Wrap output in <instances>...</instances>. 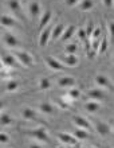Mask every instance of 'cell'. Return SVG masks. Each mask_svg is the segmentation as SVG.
Segmentation results:
<instances>
[{"mask_svg":"<svg viewBox=\"0 0 114 148\" xmlns=\"http://www.w3.org/2000/svg\"><path fill=\"white\" fill-rule=\"evenodd\" d=\"M14 57L16 58V61L19 62L20 66H24V67H34L35 65V61H34V57H32L28 51H24V50H15L14 53Z\"/></svg>","mask_w":114,"mask_h":148,"instance_id":"6da1fadb","label":"cell"},{"mask_svg":"<svg viewBox=\"0 0 114 148\" xmlns=\"http://www.w3.org/2000/svg\"><path fill=\"white\" fill-rule=\"evenodd\" d=\"M26 135L36 139V141H42V143H47V144L51 143L50 136H48V133H47V129L44 128V127H38V128L32 129V131H28V132H26Z\"/></svg>","mask_w":114,"mask_h":148,"instance_id":"7a4b0ae2","label":"cell"},{"mask_svg":"<svg viewBox=\"0 0 114 148\" xmlns=\"http://www.w3.org/2000/svg\"><path fill=\"white\" fill-rule=\"evenodd\" d=\"M7 5L8 8L11 10V12L15 15V19L16 20H20V22H26V16H24V11H23V7L20 4L19 0H8L7 1Z\"/></svg>","mask_w":114,"mask_h":148,"instance_id":"3957f363","label":"cell"},{"mask_svg":"<svg viewBox=\"0 0 114 148\" xmlns=\"http://www.w3.org/2000/svg\"><path fill=\"white\" fill-rule=\"evenodd\" d=\"M71 120L74 123V125L77 128H81V129H85L87 132H91L93 131V125L89 120H87L85 116H79V114H74L71 117Z\"/></svg>","mask_w":114,"mask_h":148,"instance_id":"277c9868","label":"cell"},{"mask_svg":"<svg viewBox=\"0 0 114 148\" xmlns=\"http://www.w3.org/2000/svg\"><path fill=\"white\" fill-rule=\"evenodd\" d=\"M0 26L5 28H20L19 22L11 15H0Z\"/></svg>","mask_w":114,"mask_h":148,"instance_id":"5b68a950","label":"cell"},{"mask_svg":"<svg viewBox=\"0 0 114 148\" xmlns=\"http://www.w3.org/2000/svg\"><path fill=\"white\" fill-rule=\"evenodd\" d=\"M1 40H3L4 45H5L7 47H10V49H15V47L19 46V39L10 31H4L3 32Z\"/></svg>","mask_w":114,"mask_h":148,"instance_id":"8992f818","label":"cell"},{"mask_svg":"<svg viewBox=\"0 0 114 148\" xmlns=\"http://www.w3.org/2000/svg\"><path fill=\"white\" fill-rule=\"evenodd\" d=\"M0 61L3 63V66H7V67H19L20 66L19 62L14 57V54H11V53H1L0 54Z\"/></svg>","mask_w":114,"mask_h":148,"instance_id":"52a82bcc","label":"cell"},{"mask_svg":"<svg viewBox=\"0 0 114 148\" xmlns=\"http://www.w3.org/2000/svg\"><path fill=\"white\" fill-rule=\"evenodd\" d=\"M28 12H30V16H31L32 20H38L39 19L40 14H42V5L38 0H31L30 4H28Z\"/></svg>","mask_w":114,"mask_h":148,"instance_id":"ba28073f","label":"cell"},{"mask_svg":"<svg viewBox=\"0 0 114 148\" xmlns=\"http://www.w3.org/2000/svg\"><path fill=\"white\" fill-rule=\"evenodd\" d=\"M44 62L47 63V66L50 67V69H52V70H55V71H63L66 69V66H64L58 58L51 57V55H47V57L44 58Z\"/></svg>","mask_w":114,"mask_h":148,"instance_id":"9c48e42d","label":"cell"},{"mask_svg":"<svg viewBox=\"0 0 114 148\" xmlns=\"http://www.w3.org/2000/svg\"><path fill=\"white\" fill-rule=\"evenodd\" d=\"M95 85H98V88L101 89H107V90H113V84L109 79V77L103 75V74H97L94 78Z\"/></svg>","mask_w":114,"mask_h":148,"instance_id":"30bf717a","label":"cell"},{"mask_svg":"<svg viewBox=\"0 0 114 148\" xmlns=\"http://www.w3.org/2000/svg\"><path fill=\"white\" fill-rule=\"evenodd\" d=\"M86 96L90 100H93V101H105L106 100V93L103 92V89H101V88H95V89H90L87 90Z\"/></svg>","mask_w":114,"mask_h":148,"instance_id":"8fae6325","label":"cell"},{"mask_svg":"<svg viewBox=\"0 0 114 148\" xmlns=\"http://www.w3.org/2000/svg\"><path fill=\"white\" fill-rule=\"evenodd\" d=\"M22 117L27 121H40L39 113L34 108H30V106H26L24 109H22Z\"/></svg>","mask_w":114,"mask_h":148,"instance_id":"7c38bea8","label":"cell"},{"mask_svg":"<svg viewBox=\"0 0 114 148\" xmlns=\"http://www.w3.org/2000/svg\"><path fill=\"white\" fill-rule=\"evenodd\" d=\"M111 128H113V127H111L110 124L105 123V121H95L94 127H93V129H95L101 136H107V135H110Z\"/></svg>","mask_w":114,"mask_h":148,"instance_id":"4fadbf2b","label":"cell"},{"mask_svg":"<svg viewBox=\"0 0 114 148\" xmlns=\"http://www.w3.org/2000/svg\"><path fill=\"white\" fill-rule=\"evenodd\" d=\"M56 136H58V139L62 141L63 144H67V145H70V147H75V145H78V143H79V141L74 137V135H70V133L58 132Z\"/></svg>","mask_w":114,"mask_h":148,"instance_id":"5bb4252c","label":"cell"},{"mask_svg":"<svg viewBox=\"0 0 114 148\" xmlns=\"http://www.w3.org/2000/svg\"><path fill=\"white\" fill-rule=\"evenodd\" d=\"M52 20V11L51 10H47V11H44L42 15L39 16V26H38V28H39V31H42V30H44V28L48 26V23Z\"/></svg>","mask_w":114,"mask_h":148,"instance_id":"9a60e30c","label":"cell"},{"mask_svg":"<svg viewBox=\"0 0 114 148\" xmlns=\"http://www.w3.org/2000/svg\"><path fill=\"white\" fill-rule=\"evenodd\" d=\"M38 109H39L40 113H43V114H46V116H52V114H55V112H56L55 106L48 101L40 102L39 106H38Z\"/></svg>","mask_w":114,"mask_h":148,"instance_id":"2e32d148","label":"cell"},{"mask_svg":"<svg viewBox=\"0 0 114 148\" xmlns=\"http://www.w3.org/2000/svg\"><path fill=\"white\" fill-rule=\"evenodd\" d=\"M50 36H51V28L46 27L44 30L40 31V35H39V46L42 49L47 47L48 42H50Z\"/></svg>","mask_w":114,"mask_h":148,"instance_id":"e0dca14e","label":"cell"},{"mask_svg":"<svg viewBox=\"0 0 114 148\" xmlns=\"http://www.w3.org/2000/svg\"><path fill=\"white\" fill-rule=\"evenodd\" d=\"M64 24L63 23H58L56 26H54V27L51 28V36H50V40H52V42H56V40H59V38L62 36L63 31H64Z\"/></svg>","mask_w":114,"mask_h":148,"instance_id":"ac0fdd59","label":"cell"},{"mask_svg":"<svg viewBox=\"0 0 114 148\" xmlns=\"http://www.w3.org/2000/svg\"><path fill=\"white\" fill-rule=\"evenodd\" d=\"M75 85V78L71 77V75H64V77H60L58 79V86L59 88H74Z\"/></svg>","mask_w":114,"mask_h":148,"instance_id":"d6986e66","label":"cell"},{"mask_svg":"<svg viewBox=\"0 0 114 148\" xmlns=\"http://www.w3.org/2000/svg\"><path fill=\"white\" fill-rule=\"evenodd\" d=\"M79 63V58L77 54H66L63 57V65L69 67H77Z\"/></svg>","mask_w":114,"mask_h":148,"instance_id":"ffe728a7","label":"cell"},{"mask_svg":"<svg viewBox=\"0 0 114 148\" xmlns=\"http://www.w3.org/2000/svg\"><path fill=\"white\" fill-rule=\"evenodd\" d=\"M75 31H77V27L75 26H69V27H66L64 28V31H63V34H62V36L59 38V40L60 42H67V40H70L71 38H73V35L75 34Z\"/></svg>","mask_w":114,"mask_h":148,"instance_id":"44dd1931","label":"cell"},{"mask_svg":"<svg viewBox=\"0 0 114 148\" xmlns=\"http://www.w3.org/2000/svg\"><path fill=\"white\" fill-rule=\"evenodd\" d=\"M85 109L89 113H91V114H93V113H97L101 110V102L90 100V101H87L86 104H85Z\"/></svg>","mask_w":114,"mask_h":148,"instance_id":"7402d4cb","label":"cell"},{"mask_svg":"<svg viewBox=\"0 0 114 148\" xmlns=\"http://www.w3.org/2000/svg\"><path fill=\"white\" fill-rule=\"evenodd\" d=\"M77 5H78L79 11H82V12L90 11V10H93V7H94V0H81Z\"/></svg>","mask_w":114,"mask_h":148,"instance_id":"603a6c76","label":"cell"},{"mask_svg":"<svg viewBox=\"0 0 114 148\" xmlns=\"http://www.w3.org/2000/svg\"><path fill=\"white\" fill-rule=\"evenodd\" d=\"M74 137L78 141L79 140H89V139H91V135H90V132H87V131H85V129L78 128L74 132Z\"/></svg>","mask_w":114,"mask_h":148,"instance_id":"cb8c5ba5","label":"cell"},{"mask_svg":"<svg viewBox=\"0 0 114 148\" xmlns=\"http://www.w3.org/2000/svg\"><path fill=\"white\" fill-rule=\"evenodd\" d=\"M14 124V119H12L11 114L8 113H3L0 116V127H10V125Z\"/></svg>","mask_w":114,"mask_h":148,"instance_id":"d4e9b609","label":"cell"},{"mask_svg":"<svg viewBox=\"0 0 114 148\" xmlns=\"http://www.w3.org/2000/svg\"><path fill=\"white\" fill-rule=\"evenodd\" d=\"M18 89H19V82H18V81L11 79V81H8L7 84H5V92H8V93L16 92Z\"/></svg>","mask_w":114,"mask_h":148,"instance_id":"484cf974","label":"cell"},{"mask_svg":"<svg viewBox=\"0 0 114 148\" xmlns=\"http://www.w3.org/2000/svg\"><path fill=\"white\" fill-rule=\"evenodd\" d=\"M66 96H67V97H70L73 101H74V100H78V98L81 97V90L75 89V88H70Z\"/></svg>","mask_w":114,"mask_h":148,"instance_id":"4316f807","label":"cell"},{"mask_svg":"<svg viewBox=\"0 0 114 148\" xmlns=\"http://www.w3.org/2000/svg\"><path fill=\"white\" fill-rule=\"evenodd\" d=\"M107 47H109V42H107V38L103 36L101 39V43H99V47H98V53L99 54H105L107 50Z\"/></svg>","mask_w":114,"mask_h":148,"instance_id":"83f0119b","label":"cell"},{"mask_svg":"<svg viewBox=\"0 0 114 148\" xmlns=\"http://www.w3.org/2000/svg\"><path fill=\"white\" fill-rule=\"evenodd\" d=\"M51 88V81L48 78H42L39 81V90H48Z\"/></svg>","mask_w":114,"mask_h":148,"instance_id":"f1b7e54d","label":"cell"},{"mask_svg":"<svg viewBox=\"0 0 114 148\" xmlns=\"http://www.w3.org/2000/svg\"><path fill=\"white\" fill-rule=\"evenodd\" d=\"M77 50H78V45L77 43H69L64 47V51L67 54H77Z\"/></svg>","mask_w":114,"mask_h":148,"instance_id":"f546056e","label":"cell"},{"mask_svg":"<svg viewBox=\"0 0 114 148\" xmlns=\"http://www.w3.org/2000/svg\"><path fill=\"white\" fill-rule=\"evenodd\" d=\"M99 38H102L101 28H99V27H94V30H93V32H91L90 39H89V40H93V39H99Z\"/></svg>","mask_w":114,"mask_h":148,"instance_id":"4dcf8cb0","label":"cell"},{"mask_svg":"<svg viewBox=\"0 0 114 148\" xmlns=\"http://www.w3.org/2000/svg\"><path fill=\"white\" fill-rule=\"evenodd\" d=\"M77 35H78V38L82 40V42H86V40H89L86 36V32H85V28H77Z\"/></svg>","mask_w":114,"mask_h":148,"instance_id":"1f68e13d","label":"cell"},{"mask_svg":"<svg viewBox=\"0 0 114 148\" xmlns=\"http://www.w3.org/2000/svg\"><path fill=\"white\" fill-rule=\"evenodd\" d=\"M11 141L10 139V135L5 132H0V144H8Z\"/></svg>","mask_w":114,"mask_h":148,"instance_id":"d6a6232c","label":"cell"},{"mask_svg":"<svg viewBox=\"0 0 114 148\" xmlns=\"http://www.w3.org/2000/svg\"><path fill=\"white\" fill-rule=\"evenodd\" d=\"M107 31H109V35H110L111 42H113V36H114V22L113 20H110L107 23Z\"/></svg>","mask_w":114,"mask_h":148,"instance_id":"836d02e7","label":"cell"},{"mask_svg":"<svg viewBox=\"0 0 114 148\" xmlns=\"http://www.w3.org/2000/svg\"><path fill=\"white\" fill-rule=\"evenodd\" d=\"M93 30H94V26H93L91 23H89L87 24V27L85 28V32H86L87 39H90V35H91V32H93Z\"/></svg>","mask_w":114,"mask_h":148,"instance_id":"e575fe53","label":"cell"},{"mask_svg":"<svg viewBox=\"0 0 114 148\" xmlns=\"http://www.w3.org/2000/svg\"><path fill=\"white\" fill-rule=\"evenodd\" d=\"M64 3H66V5H69V7H74V5H77V4L79 3V0H64Z\"/></svg>","mask_w":114,"mask_h":148,"instance_id":"d590c367","label":"cell"},{"mask_svg":"<svg viewBox=\"0 0 114 148\" xmlns=\"http://www.w3.org/2000/svg\"><path fill=\"white\" fill-rule=\"evenodd\" d=\"M28 148H43V147H42L38 141H32V143H30V144H28Z\"/></svg>","mask_w":114,"mask_h":148,"instance_id":"8d00e7d4","label":"cell"},{"mask_svg":"<svg viewBox=\"0 0 114 148\" xmlns=\"http://www.w3.org/2000/svg\"><path fill=\"white\" fill-rule=\"evenodd\" d=\"M103 4H105V7L110 8L113 5V0H103Z\"/></svg>","mask_w":114,"mask_h":148,"instance_id":"74e56055","label":"cell"},{"mask_svg":"<svg viewBox=\"0 0 114 148\" xmlns=\"http://www.w3.org/2000/svg\"><path fill=\"white\" fill-rule=\"evenodd\" d=\"M5 105H7V101H5V100H3V98H0V110H3Z\"/></svg>","mask_w":114,"mask_h":148,"instance_id":"f35d334b","label":"cell"},{"mask_svg":"<svg viewBox=\"0 0 114 148\" xmlns=\"http://www.w3.org/2000/svg\"><path fill=\"white\" fill-rule=\"evenodd\" d=\"M3 63H1V61H0V71H1V70H3Z\"/></svg>","mask_w":114,"mask_h":148,"instance_id":"ab89813d","label":"cell"},{"mask_svg":"<svg viewBox=\"0 0 114 148\" xmlns=\"http://www.w3.org/2000/svg\"><path fill=\"white\" fill-rule=\"evenodd\" d=\"M58 148H62V147H58Z\"/></svg>","mask_w":114,"mask_h":148,"instance_id":"60d3db41","label":"cell"},{"mask_svg":"<svg viewBox=\"0 0 114 148\" xmlns=\"http://www.w3.org/2000/svg\"><path fill=\"white\" fill-rule=\"evenodd\" d=\"M106 148H107V147H106Z\"/></svg>","mask_w":114,"mask_h":148,"instance_id":"b9f144b4","label":"cell"}]
</instances>
